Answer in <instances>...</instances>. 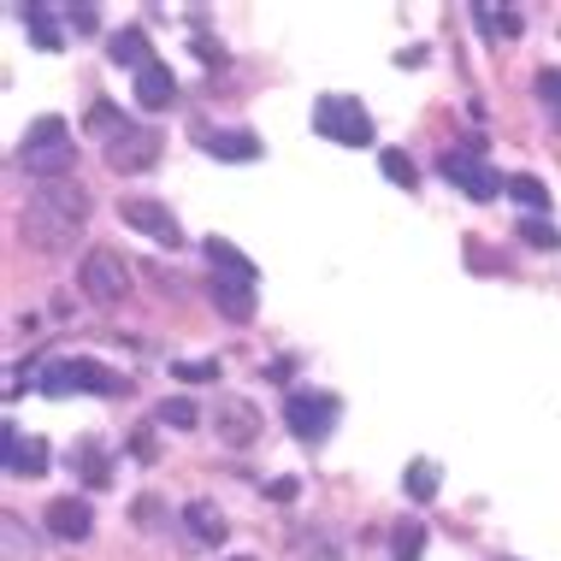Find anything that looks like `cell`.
I'll use <instances>...</instances> for the list:
<instances>
[{"label": "cell", "instance_id": "obj_11", "mask_svg": "<svg viewBox=\"0 0 561 561\" xmlns=\"http://www.w3.org/2000/svg\"><path fill=\"white\" fill-rule=\"evenodd\" d=\"M48 533L66 538V543H83L89 533H95V508H89L83 496H54L48 503Z\"/></svg>", "mask_w": 561, "mask_h": 561}, {"label": "cell", "instance_id": "obj_21", "mask_svg": "<svg viewBox=\"0 0 561 561\" xmlns=\"http://www.w3.org/2000/svg\"><path fill=\"white\" fill-rule=\"evenodd\" d=\"M0 538H7V561H36V556H42L36 533H30L19 514H0Z\"/></svg>", "mask_w": 561, "mask_h": 561}, {"label": "cell", "instance_id": "obj_8", "mask_svg": "<svg viewBox=\"0 0 561 561\" xmlns=\"http://www.w3.org/2000/svg\"><path fill=\"white\" fill-rule=\"evenodd\" d=\"M437 172H444L461 195H473V202H496L503 184H508V178H496L473 148H444V154H437Z\"/></svg>", "mask_w": 561, "mask_h": 561}, {"label": "cell", "instance_id": "obj_2", "mask_svg": "<svg viewBox=\"0 0 561 561\" xmlns=\"http://www.w3.org/2000/svg\"><path fill=\"white\" fill-rule=\"evenodd\" d=\"M19 165L36 184H59V178H71L78 172V142H71V130H66V118H36L30 125V136L19 142Z\"/></svg>", "mask_w": 561, "mask_h": 561}, {"label": "cell", "instance_id": "obj_18", "mask_svg": "<svg viewBox=\"0 0 561 561\" xmlns=\"http://www.w3.org/2000/svg\"><path fill=\"white\" fill-rule=\"evenodd\" d=\"M202 249H207V261H214V272H225V278H261V272H254V261L237 249V242H225V237H207Z\"/></svg>", "mask_w": 561, "mask_h": 561}, {"label": "cell", "instance_id": "obj_14", "mask_svg": "<svg viewBox=\"0 0 561 561\" xmlns=\"http://www.w3.org/2000/svg\"><path fill=\"white\" fill-rule=\"evenodd\" d=\"M214 308L225 320L249 325L254 320V278H225V272H214Z\"/></svg>", "mask_w": 561, "mask_h": 561}, {"label": "cell", "instance_id": "obj_27", "mask_svg": "<svg viewBox=\"0 0 561 561\" xmlns=\"http://www.w3.org/2000/svg\"><path fill=\"white\" fill-rule=\"evenodd\" d=\"M83 461V479L89 484H107L113 479V467H107V455H101V444H78V455H71V467Z\"/></svg>", "mask_w": 561, "mask_h": 561}, {"label": "cell", "instance_id": "obj_10", "mask_svg": "<svg viewBox=\"0 0 561 561\" xmlns=\"http://www.w3.org/2000/svg\"><path fill=\"white\" fill-rule=\"evenodd\" d=\"M261 426H266V414H261V408H254L249 397H219V408H214V432H219V444L249 449L254 437H261Z\"/></svg>", "mask_w": 561, "mask_h": 561}, {"label": "cell", "instance_id": "obj_24", "mask_svg": "<svg viewBox=\"0 0 561 561\" xmlns=\"http://www.w3.org/2000/svg\"><path fill=\"white\" fill-rule=\"evenodd\" d=\"M408 496H414V503H432L437 496V484H444V467L437 461H408Z\"/></svg>", "mask_w": 561, "mask_h": 561}, {"label": "cell", "instance_id": "obj_36", "mask_svg": "<svg viewBox=\"0 0 561 561\" xmlns=\"http://www.w3.org/2000/svg\"><path fill=\"white\" fill-rule=\"evenodd\" d=\"M231 561H254V556H231Z\"/></svg>", "mask_w": 561, "mask_h": 561}, {"label": "cell", "instance_id": "obj_15", "mask_svg": "<svg viewBox=\"0 0 561 561\" xmlns=\"http://www.w3.org/2000/svg\"><path fill=\"white\" fill-rule=\"evenodd\" d=\"M7 467L19 479H42L48 473V444H42V437H24V432H7Z\"/></svg>", "mask_w": 561, "mask_h": 561}, {"label": "cell", "instance_id": "obj_16", "mask_svg": "<svg viewBox=\"0 0 561 561\" xmlns=\"http://www.w3.org/2000/svg\"><path fill=\"white\" fill-rule=\"evenodd\" d=\"M107 54H113V66H130V71H142V66H154V48H148V30H113V42H107Z\"/></svg>", "mask_w": 561, "mask_h": 561}, {"label": "cell", "instance_id": "obj_31", "mask_svg": "<svg viewBox=\"0 0 561 561\" xmlns=\"http://www.w3.org/2000/svg\"><path fill=\"white\" fill-rule=\"evenodd\" d=\"M538 101H550V107L561 113V71H550V66L538 71Z\"/></svg>", "mask_w": 561, "mask_h": 561}, {"label": "cell", "instance_id": "obj_22", "mask_svg": "<svg viewBox=\"0 0 561 561\" xmlns=\"http://www.w3.org/2000/svg\"><path fill=\"white\" fill-rule=\"evenodd\" d=\"M426 556V520H397V533H390V561H420Z\"/></svg>", "mask_w": 561, "mask_h": 561}, {"label": "cell", "instance_id": "obj_28", "mask_svg": "<svg viewBox=\"0 0 561 561\" xmlns=\"http://www.w3.org/2000/svg\"><path fill=\"white\" fill-rule=\"evenodd\" d=\"M520 237L533 242V249H561V231H556L543 214H526V219H520Z\"/></svg>", "mask_w": 561, "mask_h": 561}, {"label": "cell", "instance_id": "obj_19", "mask_svg": "<svg viewBox=\"0 0 561 561\" xmlns=\"http://www.w3.org/2000/svg\"><path fill=\"white\" fill-rule=\"evenodd\" d=\"M19 19H24L30 42H36L42 54H59V48H66V36H59V19H54L48 7H19Z\"/></svg>", "mask_w": 561, "mask_h": 561}, {"label": "cell", "instance_id": "obj_4", "mask_svg": "<svg viewBox=\"0 0 561 561\" xmlns=\"http://www.w3.org/2000/svg\"><path fill=\"white\" fill-rule=\"evenodd\" d=\"M337 397L331 390H313V385H301V390H290L284 397V426H290V437L296 444H308V449H320L331 432H337Z\"/></svg>", "mask_w": 561, "mask_h": 561}, {"label": "cell", "instance_id": "obj_29", "mask_svg": "<svg viewBox=\"0 0 561 561\" xmlns=\"http://www.w3.org/2000/svg\"><path fill=\"white\" fill-rule=\"evenodd\" d=\"M89 130H101V136L113 142V136L130 130V125H125V113H118V107H107V101H101V107H89Z\"/></svg>", "mask_w": 561, "mask_h": 561}, {"label": "cell", "instance_id": "obj_32", "mask_svg": "<svg viewBox=\"0 0 561 561\" xmlns=\"http://www.w3.org/2000/svg\"><path fill=\"white\" fill-rule=\"evenodd\" d=\"M136 526H160V496H136Z\"/></svg>", "mask_w": 561, "mask_h": 561}, {"label": "cell", "instance_id": "obj_5", "mask_svg": "<svg viewBox=\"0 0 561 561\" xmlns=\"http://www.w3.org/2000/svg\"><path fill=\"white\" fill-rule=\"evenodd\" d=\"M313 130L331 136L343 148H367L373 142V113L360 107L355 95H320L313 101Z\"/></svg>", "mask_w": 561, "mask_h": 561}, {"label": "cell", "instance_id": "obj_12", "mask_svg": "<svg viewBox=\"0 0 561 561\" xmlns=\"http://www.w3.org/2000/svg\"><path fill=\"white\" fill-rule=\"evenodd\" d=\"M172 101H178V78H172V66H160V59H154V66L136 71V107H142V113H165Z\"/></svg>", "mask_w": 561, "mask_h": 561}, {"label": "cell", "instance_id": "obj_3", "mask_svg": "<svg viewBox=\"0 0 561 561\" xmlns=\"http://www.w3.org/2000/svg\"><path fill=\"white\" fill-rule=\"evenodd\" d=\"M36 385H42V397H78V390L83 397H125L130 378L101 367V360H89V355H66V360H48Z\"/></svg>", "mask_w": 561, "mask_h": 561}, {"label": "cell", "instance_id": "obj_20", "mask_svg": "<svg viewBox=\"0 0 561 561\" xmlns=\"http://www.w3.org/2000/svg\"><path fill=\"white\" fill-rule=\"evenodd\" d=\"M473 19L484 24V36H491V42H514V36H520V12H514V7H491V0H479Z\"/></svg>", "mask_w": 561, "mask_h": 561}, {"label": "cell", "instance_id": "obj_7", "mask_svg": "<svg viewBox=\"0 0 561 561\" xmlns=\"http://www.w3.org/2000/svg\"><path fill=\"white\" fill-rule=\"evenodd\" d=\"M118 219H125L130 231H142L148 242H160V249H184V225H178V214L165 202H154V195H125V202H118Z\"/></svg>", "mask_w": 561, "mask_h": 561}, {"label": "cell", "instance_id": "obj_9", "mask_svg": "<svg viewBox=\"0 0 561 561\" xmlns=\"http://www.w3.org/2000/svg\"><path fill=\"white\" fill-rule=\"evenodd\" d=\"M160 148H165V136L154 125H130V130H118L107 142V165L125 172V178H136V172H148V165L160 160Z\"/></svg>", "mask_w": 561, "mask_h": 561}, {"label": "cell", "instance_id": "obj_23", "mask_svg": "<svg viewBox=\"0 0 561 561\" xmlns=\"http://www.w3.org/2000/svg\"><path fill=\"white\" fill-rule=\"evenodd\" d=\"M503 195H508V202H520L526 214H550V190H543L538 178H526V172H514L503 184Z\"/></svg>", "mask_w": 561, "mask_h": 561}, {"label": "cell", "instance_id": "obj_30", "mask_svg": "<svg viewBox=\"0 0 561 561\" xmlns=\"http://www.w3.org/2000/svg\"><path fill=\"white\" fill-rule=\"evenodd\" d=\"M172 373L184 378V385H207V378H219V360H178Z\"/></svg>", "mask_w": 561, "mask_h": 561}, {"label": "cell", "instance_id": "obj_35", "mask_svg": "<svg viewBox=\"0 0 561 561\" xmlns=\"http://www.w3.org/2000/svg\"><path fill=\"white\" fill-rule=\"evenodd\" d=\"M308 561H343V550H337V543H331V538H320V543H313V550H308Z\"/></svg>", "mask_w": 561, "mask_h": 561}, {"label": "cell", "instance_id": "obj_26", "mask_svg": "<svg viewBox=\"0 0 561 561\" xmlns=\"http://www.w3.org/2000/svg\"><path fill=\"white\" fill-rule=\"evenodd\" d=\"M378 165H385V178L397 190H420V172H414V160H408V148H385L378 154Z\"/></svg>", "mask_w": 561, "mask_h": 561}, {"label": "cell", "instance_id": "obj_25", "mask_svg": "<svg viewBox=\"0 0 561 561\" xmlns=\"http://www.w3.org/2000/svg\"><path fill=\"white\" fill-rule=\"evenodd\" d=\"M154 420H160V426H172V432H195V426H202V408H195L190 397H165L154 408Z\"/></svg>", "mask_w": 561, "mask_h": 561}, {"label": "cell", "instance_id": "obj_6", "mask_svg": "<svg viewBox=\"0 0 561 561\" xmlns=\"http://www.w3.org/2000/svg\"><path fill=\"white\" fill-rule=\"evenodd\" d=\"M78 284H83V296L95 301V308H118V301L130 296V266L118 261L113 249H89L83 266H78Z\"/></svg>", "mask_w": 561, "mask_h": 561}, {"label": "cell", "instance_id": "obj_17", "mask_svg": "<svg viewBox=\"0 0 561 561\" xmlns=\"http://www.w3.org/2000/svg\"><path fill=\"white\" fill-rule=\"evenodd\" d=\"M184 526L207 543V550H219L225 533H231V526H225V514H219L214 503H184Z\"/></svg>", "mask_w": 561, "mask_h": 561}, {"label": "cell", "instance_id": "obj_13", "mask_svg": "<svg viewBox=\"0 0 561 561\" xmlns=\"http://www.w3.org/2000/svg\"><path fill=\"white\" fill-rule=\"evenodd\" d=\"M195 148L214 160H261V136L249 130H195Z\"/></svg>", "mask_w": 561, "mask_h": 561}, {"label": "cell", "instance_id": "obj_1", "mask_svg": "<svg viewBox=\"0 0 561 561\" xmlns=\"http://www.w3.org/2000/svg\"><path fill=\"white\" fill-rule=\"evenodd\" d=\"M89 190L78 184V178H59V184H36L30 190V202H24V242L30 249H42V254H66L71 242L83 237V225H89Z\"/></svg>", "mask_w": 561, "mask_h": 561}, {"label": "cell", "instance_id": "obj_33", "mask_svg": "<svg viewBox=\"0 0 561 561\" xmlns=\"http://www.w3.org/2000/svg\"><path fill=\"white\" fill-rule=\"evenodd\" d=\"M66 19H71V30H95L101 12H95V7H66Z\"/></svg>", "mask_w": 561, "mask_h": 561}, {"label": "cell", "instance_id": "obj_34", "mask_svg": "<svg viewBox=\"0 0 561 561\" xmlns=\"http://www.w3.org/2000/svg\"><path fill=\"white\" fill-rule=\"evenodd\" d=\"M296 491H301L296 479H272V484H266V496H272V503H296Z\"/></svg>", "mask_w": 561, "mask_h": 561}]
</instances>
